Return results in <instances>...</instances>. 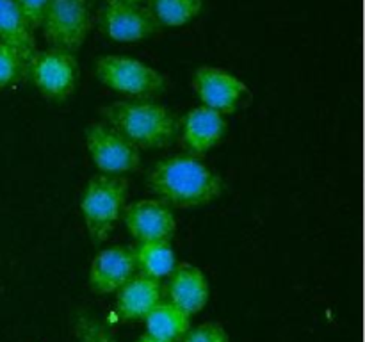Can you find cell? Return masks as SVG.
<instances>
[{
	"label": "cell",
	"mask_w": 365,
	"mask_h": 342,
	"mask_svg": "<svg viewBox=\"0 0 365 342\" xmlns=\"http://www.w3.org/2000/svg\"><path fill=\"white\" fill-rule=\"evenodd\" d=\"M146 184L155 198L171 209H200L216 202L225 191L221 175L191 155L157 160L146 175Z\"/></svg>",
	"instance_id": "1"
},
{
	"label": "cell",
	"mask_w": 365,
	"mask_h": 342,
	"mask_svg": "<svg viewBox=\"0 0 365 342\" xmlns=\"http://www.w3.org/2000/svg\"><path fill=\"white\" fill-rule=\"evenodd\" d=\"M103 123L120 132L139 150H160L178 138V116L163 103L132 98L102 107Z\"/></svg>",
	"instance_id": "2"
},
{
	"label": "cell",
	"mask_w": 365,
	"mask_h": 342,
	"mask_svg": "<svg viewBox=\"0 0 365 342\" xmlns=\"http://www.w3.org/2000/svg\"><path fill=\"white\" fill-rule=\"evenodd\" d=\"M128 198V182L123 177L95 175L81 196V216L93 244H102L121 219Z\"/></svg>",
	"instance_id": "3"
},
{
	"label": "cell",
	"mask_w": 365,
	"mask_h": 342,
	"mask_svg": "<svg viewBox=\"0 0 365 342\" xmlns=\"http://www.w3.org/2000/svg\"><path fill=\"white\" fill-rule=\"evenodd\" d=\"M95 75L106 88L130 98H155L166 89V78L145 61L123 53H106L95 63Z\"/></svg>",
	"instance_id": "4"
},
{
	"label": "cell",
	"mask_w": 365,
	"mask_h": 342,
	"mask_svg": "<svg viewBox=\"0 0 365 342\" xmlns=\"http://www.w3.org/2000/svg\"><path fill=\"white\" fill-rule=\"evenodd\" d=\"M91 25L89 0H48L39 28L52 48L75 53L84 45Z\"/></svg>",
	"instance_id": "5"
},
{
	"label": "cell",
	"mask_w": 365,
	"mask_h": 342,
	"mask_svg": "<svg viewBox=\"0 0 365 342\" xmlns=\"http://www.w3.org/2000/svg\"><path fill=\"white\" fill-rule=\"evenodd\" d=\"M25 75L32 81L45 98L63 102L71 93L78 81V63L75 53L61 48L36 50L27 61Z\"/></svg>",
	"instance_id": "6"
},
{
	"label": "cell",
	"mask_w": 365,
	"mask_h": 342,
	"mask_svg": "<svg viewBox=\"0 0 365 342\" xmlns=\"http://www.w3.org/2000/svg\"><path fill=\"white\" fill-rule=\"evenodd\" d=\"M89 159L102 175L123 177L141 164V152L107 123H91L84 130Z\"/></svg>",
	"instance_id": "7"
},
{
	"label": "cell",
	"mask_w": 365,
	"mask_h": 342,
	"mask_svg": "<svg viewBox=\"0 0 365 342\" xmlns=\"http://www.w3.org/2000/svg\"><path fill=\"white\" fill-rule=\"evenodd\" d=\"M100 31L121 43L143 41L160 31V25L145 4L106 0L98 13Z\"/></svg>",
	"instance_id": "8"
},
{
	"label": "cell",
	"mask_w": 365,
	"mask_h": 342,
	"mask_svg": "<svg viewBox=\"0 0 365 342\" xmlns=\"http://www.w3.org/2000/svg\"><path fill=\"white\" fill-rule=\"evenodd\" d=\"M192 89L203 107L227 114L235 113L248 93V86L232 71L220 66H198L192 73Z\"/></svg>",
	"instance_id": "9"
},
{
	"label": "cell",
	"mask_w": 365,
	"mask_h": 342,
	"mask_svg": "<svg viewBox=\"0 0 365 342\" xmlns=\"http://www.w3.org/2000/svg\"><path fill=\"white\" fill-rule=\"evenodd\" d=\"M121 217L135 242L171 241L177 232L173 210L157 198H143L128 203Z\"/></svg>",
	"instance_id": "10"
},
{
	"label": "cell",
	"mask_w": 365,
	"mask_h": 342,
	"mask_svg": "<svg viewBox=\"0 0 365 342\" xmlns=\"http://www.w3.org/2000/svg\"><path fill=\"white\" fill-rule=\"evenodd\" d=\"M227 134L223 114L209 107H192L178 118V138L187 155L202 157L216 148Z\"/></svg>",
	"instance_id": "11"
},
{
	"label": "cell",
	"mask_w": 365,
	"mask_h": 342,
	"mask_svg": "<svg viewBox=\"0 0 365 342\" xmlns=\"http://www.w3.org/2000/svg\"><path fill=\"white\" fill-rule=\"evenodd\" d=\"M135 274L134 253L128 246H110L96 253L89 266V287L96 294H110Z\"/></svg>",
	"instance_id": "12"
},
{
	"label": "cell",
	"mask_w": 365,
	"mask_h": 342,
	"mask_svg": "<svg viewBox=\"0 0 365 342\" xmlns=\"http://www.w3.org/2000/svg\"><path fill=\"white\" fill-rule=\"evenodd\" d=\"M168 301L173 303L187 316L202 312L210 298V285L205 273L198 266L182 262L175 266L168 276Z\"/></svg>",
	"instance_id": "13"
},
{
	"label": "cell",
	"mask_w": 365,
	"mask_h": 342,
	"mask_svg": "<svg viewBox=\"0 0 365 342\" xmlns=\"http://www.w3.org/2000/svg\"><path fill=\"white\" fill-rule=\"evenodd\" d=\"M160 301L163 284L141 274H134L116 291V312L121 321H145Z\"/></svg>",
	"instance_id": "14"
},
{
	"label": "cell",
	"mask_w": 365,
	"mask_h": 342,
	"mask_svg": "<svg viewBox=\"0 0 365 342\" xmlns=\"http://www.w3.org/2000/svg\"><path fill=\"white\" fill-rule=\"evenodd\" d=\"M132 253H134L135 274L152 280L160 281L163 278H168L177 266L171 241L135 242V246H132Z\"/></svg>",
	"instance_id": "15"
},
{
	"label": "cell",
	"mask_w": 365,
	"mask_h": 342,
	"mask_svg": "<svg viewBox=\"0 0 365 342\" xmlns=\"http://www.w3.org/2000/svg\"><path fill=\"white\" fill-rule=\"evenodd\" d=\"M0 41L14 46L27 61L38 50L34 31L21 14L16 0H0Z\"/></svg>",
	"instance_id": "16"
},
{
	"label": "cell",
	"mask_w": 365,
	"mask_h": 342,
	"mask_svg": "<svg viewBox=\"0 0 365 342\" xmlns=\"http://www.w3.org/2000/svg\"><path fill=\"white\" fill-rule=\"evenodd\" d=\"M146 333L168 342H180L191 330V316L170 301H160L145 317Z\"/></svg>",
	"instance_id": "17"
},
{
	"label": "cell",
	"mask_w": 365,
	"mask_h": 342,
	"mask_svg": "<svg viewBox=\"0 0 365 342\" xmlns=\"http://www.w3.org/2000/svg\"><path fill=\"white\" fill-rule=\"evenodd\" d=\"M160 27H182L200 14L203 0H146Z\"/></svg>",
	"instance_id": "18"
},
{
	"label": "cell",
	"mask_w": 365,
	"mask_h": 342,
	"mask_svg": "<svg viewBox=\"0 0 365 342\" xmlns=\"http://www.w3.org/2000/svg\"><path fill=\"white\" fill-rule=\"evenodd\" d=\"M27 70V59L14 46L0 41V89L16 84Z\"/></svg>",
	"instance_id": "19"
},
{
	"label": "cell",
	"mask_w": 365,
	"mask_h": 342,
	"mask_svg": "<svg viewBox=\"0 0 365 342\" xmlns=\"http://www.w3.org/2000/svg\"><path fill=\"white\" fill-rule=\"evenodd\" d=\"M73 333L77 342H118L114 335L88 312L75 314Z\"/></svg>",
	"instance_id": "20"
},
{
	"label": "cell",
	"mask_w": 365,
	"mask_h": 342,
	"mask_svg": "<svg viewBox=\"0 0 365 342\" xmlns=\"http://www.w3.org/2000/svg\"><path fill=\"white\" fill-rule=\"evenodd\" d=\"M180 342H230V337L221 324L203 323L191 328Z\"/></svg>",
	"instance_id": "21"
},
{
	"label": "cell",
	"mask_w": 365,
	"mask_h": 342,
	"mask_svg": "<svg viewBox=\"0 0 365 342\" xmlns=\"http://www.w3.org/2000/svg\"><path fill=\"white\" fill-rule=\"evenodd\" d=\"M18 7H20L21 14L25 16V20L29 21L32 31L41 27L43 16H45L46 4L48 0H16Z\"/></svg>",
	"instance_id": "22"
},
{
	"label": "cell",
	"mask_w": 365,
	"mask_h": 342,
	"mask_svg": "<svg viewBox=\"0 0 365 342\" xmlns=\"http://www.w3.org/2000/svg\"><path fill=\"white\" fill-rule=\"evenodd\" d=\"M134 342H168V341H160V338L152 337V335L145 333V335H141V337H139V338H135Z\"/></svg>",
	"instance_id": "23"
},
{
	"label": "cell",
	"mask_w": 365,
	"mask_h": 342,
	"mask_svg": "<svg viewBox=\"0 0 365 342\" xmlns=\"http://www.w3.org/2000/svg\"><path fill=\"white\" fill-rule=\"evenodd\" d=\"M125 2H134V4H143V2H146V0H125Z\"/></svg>",
	"instance_id": "24"
}]
</instances>
